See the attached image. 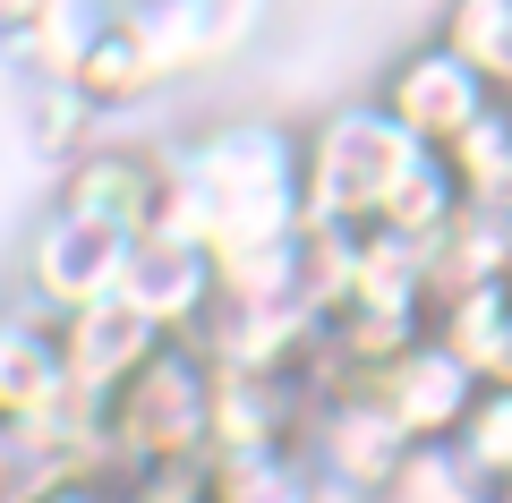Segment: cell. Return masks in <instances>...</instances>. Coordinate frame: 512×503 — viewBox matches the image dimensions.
Listing matches in <instances>:
<instances>
[{
  "label": "cell",
  "instance_id": "cell-1",
  "mask_svg": "<svg viewBox=\"0 0 512 503\" xmlns=\"http://www.w3.org/2000/svg\"><path fill=\"white\" fill-rule=\"evenodd\" d=\"M163 162H171V188L154 231H180L214 256L299 231V128L239 111V120H214L197 137L163 145Z\"/></svg>",
  "mask_w": 512,
  "mask_h": 503
},
{
  "label": "cell",
  "instance_id": "cell-2",
  "mask_svg": "<svg viewBox=\"0 0 512 503\" xmlns=\"http://www.w3.org/2000/svg\"><path fill=\"white\" fill-rule=\"evenodd\" d=\"M419 162L427 145L376 94L333 103L316 128H299V231H376Z\"/></svg>",
  "mask_w": 512,
  "mask_h": 503
},
{
  "label": "cell",
  "instance_id": "cell-3",
  "mask_svg": "<svg viewBox=\"0 0 512 503\" xmlns=\"http://www.w3.org/2000/svg\"><path fill=\"white\" fill-rule=\"evenodd\" d=\"M214 444V359L197 342H163L128 384L103 393V461L154 469V461H205Z\"/></svg>",
  "mask_w": 512,
  "mask_h": 503
},
{
  "label": "cell",
  "instance_id": "cell-4",
  "mask_svg": "<svg viewBox=\"0 0 512 503\" xmlns=\"http://www.w3.org/2000/svg\"><path fill=\"white\" fill-rule=\"evenodd\" d=\"M308 461H316V478H325L333 495L384 503V495H393V478L419 461V444L393 427V410H384L367 384H342V393H325V401H316V418H308Z\"/></svg>",
  "mask_w": 512,
  "mask_h": 503
},
{
  "label": "cell",
  "instance_id": "cell-5",
  "mask_svg": "<svg viewBox=\"0 0 512 503\" xmlns=\"http://www.w3.org/2000/svg\"><path fill=\"white\" fill-rule=\"evenodd\" d=\"M367 393L393 410V427H402L419 452H444V444H453V427L470 418V401L487 393V376H478L436 324H427L419 342H402L384 367H367Z\"/></svg>",
  "mask_w": 512,
  "mask_h": 503
},
{
  "label": "cell",
  "instance_id": "cell-6",
  "mask_svg": "<svg viewBox=\"0 0 512 503\" xmlns=\"http://www.w3.org/2000/svg\"><path fill=\"white\" fill-rule=\"evenodd\" d=\"M163 188H171L163 145H103V137H94L86 154L60 162L52 205H60V214L103 222V231H120V239H146L154 222H163Z\"/></svg>",
  "mask_w": 512,
  "mask_h": 503
},
{
  "label": "cell",
  "instance_id": "cell-7",
  "mask_svg": "<svg viewBox=\"0 0 512 503\" xmlns=\"http://www.w3.org/2000/svg\"><path fill=\"white\" fill-rule=\"evenodd\" d=\"M487 94H495V86H487V77H478L470 60L453 52V43H436V35L410 43V52L376 77V103L393 111V120H402L410 137L427 145V154H444V145H453L461 128L487 111Z\"/></svg>",
  "mask_w": 512,
  "mask_h": 503
},
{
  "label": "cell",
  "instance_id": "cell-8",
  "mask_svg": "<svg viewBox=\"0 0 512 503\" xmlns=\"http://www.w3.org/2000/svg\"><path fill=\"white\" fill-rule=\"evenodd\" d=\"M128 248H137V239H120V231H103V222L60 214V205H52V214L35 222V239H26V290H35V307L69 316V307H86V299H103V290H120Z\"/></svg>",
  "mask_w": 512,
  "mask_h": 503
},
{
  "label": "cell",
  "instance_id": "cell-9",
  "mask_svg": "<svg viewBox=\"0 0 512 503\" xmlns=\"http://www.w3.org/2000/svg\"><path fill=\"white\" fill-rule=\"evenodd\" d=\"M52 324H60V359H69V384H77L86 401H103L111 384H128L137 367L154 359V350L171 342L163 324H154L137 299H120V290H103V299L69 307V316H52Z\"/></svg>",
  "mask_w": 512,
  "mask_h": 503
},
{
  "label": "cell",
  "instance_id": "cell-10",
  "mask_svg": "<svg viewBox=\"0 0 512 503\" xmlns=\"http://www.w3.org/2000/svg\"><path fill=\"white\" fill-rule=\"evenodd\" d=\"M120 299H137L171 342H188L197 316L214 307V248H197V239H180V231H146L128 248V265H120Z\"/></svg>",
  "mask_w": 512,
  "mask_h": 503
},
{
  "label": "cell",
  "instance_id": "cell-11",
  "mask_svg": "<svg viewBox=\"0 0 512 503\" xmlns=\"http://www.w3.org/2000/svg\"><path fill=\"white\" fill-rule=\"evenodd\" d=\"M69 359H60V324L52 307H0V427L52 418L69 401Z\"/></svg>",
  "mask_w": 512,
  "mask_h": 503
},
{
  "label": "cell",
  "instance_id": "cell-12",
  "mask_svg": "<svg viewBox=\"0 0 512 503\" xmlns=\"http://www.w3.org/2000/svg\"><path fill=\"white\" fill-rule=\"evenodd\" d=\"M214 469V503H333V486L316 478L308 444H274V452H231Z\"/></svg>",
  "mask_w": 512,
  "mask_h": 503
},
{
  "label": "cell",
  "instance_id": "cell-13",
  "mask_svg": "<svg viewBox=\"0 0 512 503\" xmlns=\"http://www.w3.org/2000/svg\"><path fill=\"white\" fill-rule=\"evenodd\" d=\"M444 461L461 469V486H470L478 503H487V495H504V486H512V384H487V393L470 401V418L453 427Z\"/></svg>",
  "mask_w": 512,
  "mask_h": 503
},
{
  "label": "cell",
  "instance_id": "cell-14",
  "mask_svg": "<svg viewBox=\"0 0 512 503\" xmlns=\"http://www.w3.org/2000/svg\"><path fill=\"white\" fill-rule=\"evenodd\" d=\"M444 171L461 180V197H512V103L504 94H487V111L444 145Z\"/></svg>",
  "mask_w": 512,
  "mask_h": 503
},
{
  "label": "cell",
  "instance_id": "cell-15",
  "mask_svg": "<svg viewBox=\"0 0 512 503\" xmlns=\"http://www.w3.org/2000/svg\"><path fill=\"white\" fill-rule=\"evenodd\" d=\"M436 43H453L487 86H504L512 77V0H444Z\"/></svg>",
  "mask_w": 512,
  "mask_h": 503
},
{
  "label": "cell",
  "instance_id": "cell-16",
  "mask_svg": "<svg viewBox=\"0 0 512 503\" xmlns=\"http://www.w3.org/2000/svg\"><path fill=\"white\" fill-rule=\"evenodd\" d=\"M94 120H103V111H94L69 77H35V86H26V128H35V145H43L52 162L86 154V145H94Z\"/></svg>",
  "mask_w": 512,
  "mask_h": 503
},
{
  "label": "cell",
  "instance_id": "cell-17",
  "mask_svg": "<svg viewBox=\"0 0 512 503\" xmlns=\"http://www.w3.org/2000/svg\"><path fill=\"white\" fill-rule=\"evenodd\" d=\"M128 503H214V469H205V461H154V469H128Z\"/></svg>",
  "mask_w": 512,
  "mask_h": 503
},
{
  "label": "cell",
  "instance_id": "cell-18",
  "mask_svg": "<svg viewBox=\"0 0 512 503\" xmlns=\"http://www.w3.org/2000/svg\"><path fill=\"white\" fill-rule=\"evenodd\" d=\"M35 503H128V469H103V461L69 469V478H52Z\"/></svg>",
  "mask_w": 512,
  "mask_h": 503
},
{
  "label": "cell",
  "instance_id": "cell-19",
  "mask_svg": "<svg viewBox=\"0 0 512 503\" xmlns=\"http://www.w3.org/2000/svg\"><path fill=\"white\" fill-rule=\"evenodd\" d=\"M52 9H60V0H0V52H9V43H26V35H43V26H52Z\"/></svg>",
  "mask_w": 512,
  "mask_h": 503
},
{
  "label": "cell",
  "instance_id": "cell-20",
  "mask_svg": "<svg viewBox=\"0 0 512 503\" xmlns=\"http://www.w3.org/2000/svg\"><path fill=\"white\" fill-rule=\"evenodd\" d=\"M487 503H512V486H504V495H487Z\"/></svg>",
  "mask_w": 512,
  "mask_h": 503
}]
</instances>
